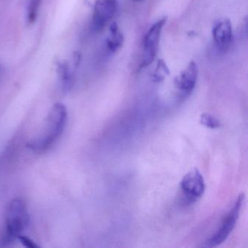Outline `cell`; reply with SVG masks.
Wrapping results in <instances>:
<instances>
[{
    "mask_svg": "<svg viewBox=\"0 0 248 248\" xmlns=\"http://www.w3.org/2000/svg\"><path fill=\"white\" fill-rule=\"evenodd\" d=\"M198 77V67L194 62L188 63L185 70L175 81V88L178 89L182 98H186L191 95L195 88Z\"/></svg>",
    "mask_w": 248,
    "mask_h": 248,
    "instance_id": "cell-7",
    "label": "cell"
},
{
    "mask_svg": "<svg viewBox=\"0 0 248 248\" xmlns=\"http://www.w3.org/2000/svg\"><path fill=\"white\" fill-rule=\"evenodd\" d=\"M157 65V69L156 73L154 75V79L155 82H160L165 78L164 75L169 74V70L163 61H159Z\"/></svg>",
    "mask_w": 248,
    "mask_h": 248,
    "instance_id": "cell-13",
    "label": "cell"
},
{
    "mask_svg": "<svg viewBox=\"0 0 248 248\" xmlns=\"http://www.w3.org/2000/svg\"><path fill=\"white\" fill-rule=\"evenodd\" d=\"M200 123L207 128L217 129L220 127V121L208 113H203L200 115Z\"/></svg>",
    "mask_w": 248,
    "mask_h": 248,
    "instance_id": "cell-12",
    "label": "cell"
},
{
    "mask_svg": "<svg viewBox=\"0 0 248 248\" xmlns=\"http://www.w3.org/2000/svg\"><path fill=\"white\" fill-rule=\"evenodd\" d=\"M111 37L107 40V47L110 52L115 53L122 47L124 41L123 35L119 31L118 27L116 23H113L110 27Z\"/></svg>",
    "mask_w": 248,
    "mask_h": 248,
    "instance_id": "cell-9",
    "label": "cell"
},
{
    "mask_svg": "<svg viewBox=\"0 0 248 248\" xmlns=\"http://www.w3.org/2000/svg\"><path fill=\"white\" fill-rule=\"evenodd\" d=\"M18 240L21 242L23 245L26 248H38V245L30 238L27 237V236H24V235L21 234L18 236Z\"/></svg>",
    "mask_w": 248,
    "mask_h": 248,
    "instance_id": "cell-14",
    "label": "cell"
},
{
    "mask_svg": "<svg viewBox=\"0 0 248 248\" xmlns=\"http://www.w3.org/2000/svg\"><path fill=\"white\" fill-rule=\"evenodd\" d=\"M30 215L24 200L16 198L8 204L5 212V230L0 243L8 245L12 243L28 227Z\"/></svg>",
    "mask_w": 248,
    "mask_h": 248,
    "instance_id": "cell-2",
    "label": "cell"
},
{
    "mask_svg": "<svg viewBox=\"0 0 248 248\" xmlns=\"http://www.w3.org/2000/svg\"><path fill=\"white\" fill-rule=\"evenodd\" d=\"M166 21V18H161L155 23L146 32L143 38V58L140 64L141 68L149 66L156 57L159 50L161 33Z\"/></svg>",
    "mask_w": 248,
    "mask_h": 248,
    "instance_id": "cell-4",
    "label": "cell"
},
{
    "mask_svg": "<svg viewBox=\"0 0 248 248\" xmlns=\"http://www.w3.org/2000/svg\"><path fill=\"white\" fill-rule=\"evenodd\" d=\"M135 1H142V0H135Z\"/></svg>",
    "mask_w": 248,
    "mask_h": 248,
    "instance_id": "cell-15",
    "label": "cell"
},
{
    "mask_svg": "<svg viewBox=\"0 0 248 248\" xmlns=\"http://www.w3.org/2000/svg\"><path fill=\"white\" fill-rule=\"evenodd\" d=\"M42 0H29L27 9V21L30 24H34L37 20Z\"/></svg>",
    "mask_w": 248,
    "mask_h": 248,
    "instance_id": "cell-11",
    "label": "cell"
},
{
    "mask_svg": "<svg viewBox=\"0 0 248 248\" xmlns=\"http://www.w3.org/2000/svg\"><path fill=\"white\" fill-rule=\"evenodd\" d=\"M213 40L220 50L226 51L233 39L232 23L229 19H223L215 24L213 29Z\"/></svg>",
    "mask_w": 248,
    "mask_h": 248,
    "instance_id": "cell-8",
    "label": "cell"
},
{
    "mask_svg": "<svg viewBox=\"0 0 248 248\" xmlns=\"http://www.w3.org/2000/svg\"><path fill=\"white\" fill-rule=\"evenodd\" d=\"M245 194L242 193L238 196L233 207L223 218L220 229L209 239L207 244L209 246L216 247L221 245L229 237L232 231L236 226V222L240 214L241 209L245 201Z\"/></svg>",
    "mask_w": 248,
    "mask_h": 248,
    "instance_id": "cell-3",
    "label": "cell"
},
{
    "mask_svg": "<svg viewBox=\"0 0 248 248\" xmlns=\"http://www.w3.org/2000/svg\"><path fill=\"white\" fill-rule=\"evenodd\" d=\"M183 194L188 203L194 202L204 194L205 183L202 175L197 169L187 172L181 181Z\"/></svg>",
    "mask_w": 248,
    "mask_h": 248,
    "instance_id": "cell-5",
    "label": "cell"
},
{
    "mask_svg": "<svg viewBox=\"0 0 248 248\" xmlns=\"http://www.w3.org/2000/svg\"><path fill=\"white\" fill-rule=\"evenodd\" d=\"M67 120L66 107L61 103L55 104L47 114L41 133L28 142L27 147L37 153L48 150L62 136Z\"/></svg>",
    "mask_w": 248,
    "mask_h": 248,
    "instance_id": "cell-1",
    "label": "cell"
},
{
    "mask_svg": "<svg viewBox=\"0 0 248 248\" xmlns=\"http://www.w3.org/2000/svg\"><path fill=\"white\" fill-rule=\"evenodd\" d=\"M118 6V0H96L93 14V30L101 31L114 16Z\"/></svg>",
    "mask_w": 248,
    "mask_h": 248,
    "instance_id": "cell-6",
    "label": "cell"
},
{
    "mask_svg": "<svg viewBox=\"0 0 248 248\" xmlns=\"http://www.w3.org/2000/svg\"><path fill=\"white\" fill-rule=\"evenodd\" d=\"M59 75L60 77L62 88L64 91H68L72 88V79L69 72V66L66 63H60L59 65Z\"/></svg>",
    "mask_w": 248,
    "mask_h": 248,
    "instance_id": "cell-10",
    "label": "cell"
}]
</instances>
